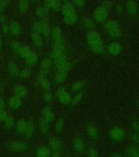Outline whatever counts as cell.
<instances>
[{"label":"cell","mask_w":139,"mask_h":157,"mask_svg":"<svg viewBox=\"0 0 139 157\" xmlns=\"http://www.w3.org/2000/svg\"><path fill=\"white\" fill-rule=\"evenodd\" d=\"M64 22L68 26H73L78 22V16L75 6L70 2L64 3L61 9Z\"/></svg>","instance_id":"6da1fadb"},{"label":"cell","mask_w":139,"mask_h":157,"mask_svg":"<svg viewBox=\"0 0 139 157\" xmlns=\"http://www.w3.org/2000/svg\"><path fill=\"white\" fill-rule=\"evenodd\" d=\"M87 42L91 51L96 54H103L105 50L104 45L100 35L95 31H89L87 34Z\"/></svg>","instance_id":"7a4b0ae2"},{"label":"cell","mask_w":139,"mask_h":157,"mask_svg":"<svg viewBox=\"0 0 139 157\" xmlns=\"http://www.w3.org/2000/svg\"><path fill=\"white\" fill-rule=\"evenodd\" d=\"M104 27L109 36L113 38H119L121 37L122 30L117 20L115 19L107 20L104 22Z\"/></svg>","instance_id":"3957f363"},{"label":"cell","mask_w":139,"mask_h":157,"mask_svg":"<svg viewBox=\"0 0 139 157\" xmlns=\"http://www.w3.org/2000/svg\"><path fill=\"white\" fill-rule=\"evenodd\" d=\"M109 15V10L100 6L96 8L93 13V19L95 22L102 24L107 20Z\"/></svg>","instance_id":"277c9868"},{"label":"cell","mask_w":139,"mask_h":157,"mask_svg":"<svg viewBox=\"0 0 139 157\" xmlns=\"http://www.w3.org/2000/svg\"><path fill=\"white\" fill-rule=\"evenodd\" d=\"M64 47L62 43H54L51 56L54 60L64 56Z\"/></svg>","instance_id":"5b68a950"},{"label":"cell","mask_w":139,"mask_h":157,"mask_svg":"<svg viewBox=\"0 0 139 157\" xmlns=\"http://www.w3.org/2000/svg\"><path fill=\"white\" fill-rule=\"evenodd\" d=\"M125 10L127 13L131 17H134L139 11L138 4L135 0H127L126 3Z\"/></svg>","instance_id":"8992f818"},{"label":"cell","mask_w":139,"mask_h":157,"mask_svg":"<svg viewBox=\"0 0 139 157\" xmlns=\"http://www.w3.org/2000/svg\"><path fill=\"white\" fill-rule=\"evenodd\" d=\"M57 68L58 69V71L66 73L68 71L70 68V64L68 63L65 57L63 56L59 57L58 59L54 60Z\"/></svg>","instance_id":"52a82bcc"},{"label":"cell","mask_w":139,"mask_h":157,"mask_svg":"<svg viewBox=\"0 0 139 157\" xmlns=\"http://www.w3.org/2000/svg\"><path fill=\"white\" fill-rule=\"evenodd\" d=\"M107 50L110 55L112 56H116L122 52V45L119 42H111L108 45Z\"/></svg>","instance_id":"ba28073f"},{"label":"cell","mask_w":139,"mask_h":157,"mask_svg":"<svg viewBox=\"0 0 139 157\" xmlns=\"http://www.w3.org/2000/svg\"><path fill=\"white\" fill-rule=\"evenodd\" d=\"M45 3L47 9H51L54 11L61 10L63 6L60 0H45Z\"/></svg>","instance_id":"9c48e42d"},{"label":"cell","mask_w":139,"mask_h":157,"mask_svg":"<svg viewBox=\"0 0 139 157\" xmlns=\"http://www.w3.org/2000/svg\"><path fill=\"white\" fill-rule=\"evenodd\" d=\"M110 136L114 141H120L125 137V132L121 128H114L111 131Z\"/></svg>","instance_id":"30bf717a"},{"label":"cell","mask_w":139,"mask_h":157,"mask_svg":"<svg viewBox=\"0 0 139 157\" xmlns=\"http://www.w3.org/2000/svg\"><path fill=\"white\" fill-rule=\"evenodd\" d=\"M27 148V144L24 141H15L12 142L10 145V148L13 151H23L26 150Z\"/></svg>","instance_id":"8fae6325"},{"label":"cell","mask_w":139,"mask_h":157,"mask_svg":"<svg viewBox=\"0 0 139 157\" xmlns=\"http://www.w3.org/2000/svg\"><path fill=\"white\" fill-rule=\"evenodd\" d=\"M57 97L61 103L67 104L71 101V98L70 94L66 92L64 89H60L57 92Z\"/></svg>","instance_id":"7c38bea8"},{"label":"cell","mask_w":139,"mask_h":157,"mask_svg":"<svg viewBox=\"0 0 139 157\" xmlns=\"http://www.w3.org/2000/svg\"><path fill=\"white\" fill-rule=\"evenodd\" d=\"M51 34L55 43H62L63 42V34L60 27L58 26L53 28L52 29Z\"/></svg>","instance_id":"4fadbf2b"},{"label":"cell","mask_w":139,"mask_h":157,"mask_svg":"<svg viewBox=\"0 0 139 157\" xmlns=\"http://www.w3.org/2000/svg\"><path fill=\"white\" fill-rule=\"evenodd\" d=\"M13 91L15 96H17L20 98H24L27 95V90L22 85H16L14 87Z\"/></svg>","instance_id":"5bb4252c"},{"label":"cell","mask_w":139,"mask_h":157,"mask_svg":"<svg viewBox=\"0 0 139 157\" xmlns=\"http://www.w3.org/2000/svg\"><path fill=\"white\" fill-rule=\"evenodd\" d=\"M42 33L45 37H49V35L51 34L52 30L48 20L46 17H44L42 20Z\"/></svg>","instance_id":"9a60e30c"},{"label":"cell","mask_w":139,"mask_h":157,"mask_svg":"<svg viewBox=\"0 0 139 157\" xmlns=\"http://www.w3.org/2000/svg\"><path fill=\"white\" fill-rule=\"evenodd\" d=\"M10 31L13 36H17L21 33L22 28L21 25L17 21H13L10 25Z\"/></svg>","instance_id":"2e32d148"},{"label":"cell","mask_w":139,"mask_h":157,"mask_svg":"<svg viewBox=\"0 0 139 157\" xmlns=\"http://www.w3.org/2000/svg\"><path fill=\"white\" fill-rule=\"evenodd\" d=\"M8 105L10 108L12 109H17L22 105L21 98L17 96H13L8 101Z\"/></svg>","instance_id":"e0dca14e"},{"label":"cell","mask_w":139,"mask_h":157,"mask_svg":"<svg viewBox=\"0 0 139 157\" xmlns=\"http://www.w3.org/2000/svg\"><path fill=\"white\" fill-rule=\"evenodd\" d=\"M29 3L28 0H19L17 7L21 14H25L29 9Z\"/></svg>","instance_id":"ac0fdd59"},{"label":"cell","mask_w":139,"mask_h":157,"mask_svg":"<svg viewBox=\"0 0 139 157\" xmlns=\"http://www.w3.org/2000/svg\"><path fill=\"white\" fill-rule=\"evenodd\" d=\"M24 59L29 66H34L38 61V56L36 53L31 52L27 57L24 58Z\"/></svg>","instance_id":"d6986e66"},{"label":"cell","mask_w":139,"mask_h":157,"mask_svg":"<svg viewBox=\"0 0 139 157\" xmlns=\"http://www.w3.org/2000/svg\"><path fill=\"white\" fill-rule=\"evenodd\" d=\"M95 21L91 19L90 17H84L82 20V24L84 27L86 28V29H88L89 31H92L93 30L94 28L95 27Z\"/></svg>","instance_id":"ffe728a7"},{"label":"cell","mask_w":139,"mask_h":157,"mask_svg":"<svg viewBox=\"0 0 139 157\" xmlns=\"http://www.w3.org/2000/svg\"><path fill=\"white\" fill-rule=\"evenodd\" d=\"M42 115L44 119H45L48 122H51L54 118L53 113L52 112L51 109L49 107L44 109V110H42Z\"/></svg>","instance_id":"44dd1931"},{"label":"cell","mask_w":139,"mask_h":157,"mask_svg":"<svg viewBox=\"0 0 139 157\" xmlns=\"http://www.w3.org/2000/svg\"><path fill=\"white\" fill-rule=\"evenodd\" d=\"M49 145L52 150L55 152H58L60 148V144L56 138L53 137L49 140Z\"/></svg>","instance_id":"7402d4cb"},{"label":"cell","mask_w":139,"mask_h":157,"mask_svg":"<svg viewBox=\"0 0 139 157\" xmlns=\"http://www.w3.org/2000/svg\"><path fill=\"white\" fill-rule=\"evenodd\" d=\"M31 52V50L29 47H28L27 45H22L16 54H18L21 57L24 59L26 57H27L29 55Z\"/></svg>","instance_id":"603a6c76"},{"label":"cell","mask_w":139,"mask_h":157,"mask_svg":"<svg viewBox=\"0 0 139 157\" xmlns=\"http://www.w3.org/2000/svg\"><path fill=\"white\" fill-rule=\"evenodd\" d=\"M31 38L33 44L36 47L40 48L42 45V39L39 34H37L35 33H33L31 36Z\"/></svg>","instance_id":"cb8c5ba5"},{"label":"cell","mask_w":139,"mask_h":157,"mask_svg":"<svg viewBox=\"0 0 139 157\" xmlns=\"http://www.w3.org/2000/svg\"><path fill=\"white\" fill-rule=\"evenodd\" d=\"M74 147L77 152L82 153L84 149V145L83 141L80 138H76L74 141Z\"/></svg>","instance_id":"d4e9b609"},{"label":"cell","mask_w":139,"mask_h":157,"mask_svg":"<svg viewBox=\"0 0 139 157\" xmlns=\"http://www.w3.org/2000/svg\"><path fill=\"white\" fill-rule=\"evenodd\" d=\"M36 154L38 157H49L50 155V151L48 148L42 146V147H40L38 149Z\"/></svg>","instance_id":"484cf974"},{"label":"cell","mask_w":139,"mask_h":157,"mask_svg":"<svg viewBox=\"0 0 139 157\" xmlns=\"http://www.w3.org/2000/svg\"><path fill=\"white\" fill-rule=\"evenodd\" d=\"M8 69L10 74L12 76H17L19 74V69L14 62L10 61L8 63Z\"/></svg>","instance_id":"4316f807"},{"label":"cell","mask_w":139,"mask_h":157,"mask_svg":"<svg viewBox=\"0 0 139 157\" xmlns=\"http://www.w3.org/2000/svg\"><path fill=\"white\" fill-rule=\"evenodd\" d=\"M88 134L93 139H97L98 136V132L96 128L93 125H90L88 127Z\"/></svg>","instance_id":"83f0119b"},{"label":"cell","mask_w":139,"mask_h":157,"mask_svg":"<svg viewBox=\"0 0 139 157\" xmlns=\"http://www.w3.org/2000/svg\"><path fill=\"white\" fill-rule=\"evenodd\" d=\"M28 122L24 120H20L16 124V128L17 132H24L26 127H27Z\"/></svg>","instance_id":"f1b7e54d"},{"label":"cell","mask_w":139,"mask_h":157,"mask_svg":"<svg viewBox=\"0 0 139 157\" xmlns=\"http://www.w3.org/2000/svg\"><path fill=\"white\" fill-rule=\"evenodd\" d=\"M39 80L42 88H44L45 90H46V91H49L50 90L51 84L47 79L45 78L44 75H41L39 78Z\"/></svg>","instance_id":"f546056e"},{"label":"cell","mask_w":139,"mask_h":157,"mask_svg":"<svg viewBox=\"0 0 139 157\" xmlns=\"http://www.w3.org/2000/svg\"><path fill=\"white\" fill-rule=\"evenodd\" d=\"M39 127L42 133H46L49 131V122L44 118H42L39 122Z\"/></svg>","instance_id":"4dcf8cb0"},{"label":"cell","mask_w":139,"mask_h":157,"mask_svg":"<svg viewBox=\"0 0 139 157\" xmlns=\"http://www.w3.org/2000/svg\"><path fill=\"white\" fill-rule=\"evenodd\" d=\"M34 126L33 123L32 122H28L27 127L24 132L25 134L26 135L27 137H31L34 133Z\"/></svg>","instance_id":"1f68e13d"},{"label":"cell","mask_w":139,"mask_h":157,"mask_svg":"<svg viewBox=\"0 0 139 157\" xmlns=\"http://www.w3.org/2000/svg\"><path fill=\"white\" fill-rule=\"evenodd\" d=\"M32 29L33 33L37 34H40L42 32V22L36 21L34 22L32 26Z\"/></svg>","instance_id":"d6a6232c"},{"label":"cell","mask_w":139,"mask_h":157,"mask_svg":"<svg viewBox=\"0 0 139 157\" xmlns=\"http://www.w3.org/2000/svg\"><path fill=\"white\" fill-rule=\"evenodd\" d=\"M52 65V62L51 60L48 58H46V59H42V61L41 62V63H40L41 67L44 69H47L51 68Z\"/></svg>","instance_id":"836d02e7"},{"label":"cell","mask_w":139,"mask_h":157,"mask_svg":"<svg viewBox=\"0 0 139 157\" xmlns=\"http://www.w3.org/2000/svg\"><path fill=\"white\" fill-rule=\"evenodd\" d=\"M5 127L8 128V129L12 128L14 125V119L12 116H8V117L5 119Z\"/></svg>","instance_id":"e575fe53"},{"label":"cell","mask_w":139,"mask_h":157,"mask_svg":"<svg viewBox=\"0 0 139 157\" xmlns=\"http://www.w3.org/2000/svg\"><path fill=\"white\" fill-rule=\"evenodd\" d=\"M66 73L64 72L58 71L56 76V81L58 83H61L63 82L66 79Z\"/></svg>","instance_id":"d590c367"},{"label":"cell","mask_w":139,"mask_h":157,"mask_svg":"<svg viewBox=\"0 0 139 157\" xmlns=\"http://www.w3.org/2000/svg\"><path fill=\"white\" fill-rule=\"evenodd\" d=\"M35 14L38 17L43 19L45 17V15L46 14V9L42 7H38L35 10Z\"/></svg>","instance_id":"8d00e7d4"},{"label":"cell","mask_w":139,"mask_h":157,"mask_svg":"<svg viewBox=\"0 0 139 157\" xmlns=\"http://www.w3.org/2000/svg\"><path fill=\"white\" fill-rule=\"evenodd\" d=\"M125 7L123 6V5H122L121 3H117L115 7V11L116 14L118 15H121L123 14V13L125 11Z\"/></svg>","instance_id":"74e56055"},{"label":"cell","mask_w":139,"mask_h":157,"mask_svg":"<svg viewBox=\"0 0 139 157\" xmlns=\"http://www.w3.org/2000/svg\"><path fill=\"white\" fill-rule=\"evenodd\" d=\"M64 127V121L62 118H60L58 120L56 124V131L57 133H60L63 130Z\"/></svg>","instance_id":"f35d334b"},{"label":"cell","mask_w":139,"mask_h":157,"mask_svg":"<svg viewBox=\"0 0 139 157\" xmlns=\"http://www.w3.org/2000/svg\"><path fill=\"white\" fill-rule=\"evenodd\" d=\"M21 45H22L19 42L14 41V42H12V43L10 44V48L13 52L17 53V52L19 51V50L20 48V47H21Z\"/></svg>","instance_id":"ab89813d"},{"label":"cell","mask_w":139,"mask_h":157,"mask_svg":"<svg viewBox=\"0 0 139 157\" xmlns=\"http://www.w3.org/2000/svg\"><path fill=\"white\" fill-rule=\"evenodd\" d=\"M43 99L45 102L47 103H51L53 99V97L51 93H49L47 91L44 93Z\"/></svg>","instance_id":"60d3db41"},{"label":"cell","mask_w":139,"mask_h":157,"mask_svg":"<svg viewBox=\"0 0 139 157\" xmlns=\"http://www.w3.org/2000/svg\"><path fill=\"white\" fill-rule=\"evenodd\" d=\"M9 3V0H0V12H3Z\"/></svg>","instance_id":"b9f144b4"},{"label":"cell","mask_w":139,"mask_h":157,"mask_svg":"<svg viewBox=\"0 0 139 157\" xmlns=\"http://www.w3.org/2000/svg\"><path fill=\"white\" fill-rule=\"evenodd\" d=\"M127 153L130 156H139V151L136 148H131L128 151Z\"/></svg>","instance_id":"7bdbcfd3"},{"label":"cell","mask_w":139,"mask_h":157,"mask_svg":"<svg viewBox=\"0 0 139 157\" xmlns=\"http://www.w3.org/2000/svg\"><path fill=\"white\" fill-rule=\"evenodd\" d=\"M72 2L75 7H82L85 4L86 0H72Z\"/></svg>","instance_id":"ee69618b"},{"label":"cell","mask_w":139,"mask_h":157,"mask_svg":"<svg viewBox=\"0 0 139 157\" xmlns=\"http://www.w3.org/2000/svg\"><path fill=\"white\" fill-rule=\"evenodd\" d=\"M83 85H83L82 82L79 81V82H77L74 83L72 88L73 91H78V90H79L80 89L83 87Z\"/></svg>","instance_id":"f6af8a7d"},{"label":"cell","mask_w":139,"mask_h":157,"mask_svg":"<svg viewBox=\"0 0 139 157\" xmlns=\"http://www.w3.org/2000/svg\"><path fill=\"white\" fill-rule=\"evenodd\" d=\"M31 72L28 69L22 70L21 72V73H20L21 76L22 77V78H29V76H31Z\"/></svg>","instance_id":"bcb514c9"},{"label":"cell","mask_w":139,"mask_h":157,"mask_svg":"<svg viewBox=\"0 0 139 157\" xmlns=\"http://www.w3.org/2000/svg\"><path fill=\"white\" fill-rule=\"evenodd\" d=\"M101 6H102L103 7L105 8L107 10H110V8L112 7V3L110 2L109 0H104V1H103L102 3Z\"/></svg>","instance_id":"7dc6e473"},{"label":"cell","mask_w":139,"mask_h":157,"mask_svg":"<svg viewBox=\"0 0 139 157\" xmlns=\"http://www.w3.org/2000/svg\"><path fill=\"white\" fill-rule=\"evenodd\" d=\"M82 96V95L81 93H78L71 99V102L73 104H77L81 100Z\"/></svg>","instance_id":"c3c4849f"},{"label":"cell","mask_w":139,"mask_h":157,"mask_svg":"<svg viewBox=\"0 0 139 157\" xmlns=\"http://www.w3.org/2000/svg\"><path fill=\"white\" fill-rule=\"evenodd\" d=\"M7 117V113H6L5 111L3 110L0 111V121H5Z\"/></svg>","instance_id":"681fc988"},{"label":"cell","mask_w":139,"mask_h":157,"mask_svg":"<svg viewBox=\"0 0 139 157\" xmlns=\"http://www.w3.org/2000/svg\"><path fill=\"white\" fill-rule=\"evenodd\" d=\"M1 29H2L3 32L5 33H8L10 31L9 27L6 24H5H5H3L2 25V27H1Z\"/></svg>","instance_id":"f907efd6"},{"label":"cell","mask_w":139,"mask_h":157,"mask_svg":"<svg viewBox=\"0 0 139 157\" xmlns=\"http://www.w3.org/2000/svg\"><path fill=\"white\" fill-rule=\"evenodd\" d=\"M132 139L135 143L139 144V134L137 133L133 134L132 135Z\"/></svg>","instance_id":"816d5d0a"},{"label":"cell","mask_w":139,"mask_h":157,"mask_svg":"<svg viewBox=\"0 0 139 157\" xmlns=\"http://www.w3.org/2000/svg\"><path fill=\"white\" fill-rule=\"evenodd\" d=\"M132 127L134 128V130H139V122H137V121H136L135 122H134L133 123V127Z\"/></svg>","instance_id":"f5cc1de1"},{"label":"cell","mask_w":139,"mask_h":157,"mask_svg":"<svg viewBox=\"0 0 139 157\" xmlns=\"http://www.w3.org/2000/svg\"><path fill=\"white\" fill-rule=\"evenodd\" d=\"M5 104L2 99H0V111L3 110L5 108Z\"/></svg>","instance_id":"db71d44e"},{"label":"cell","mask_w":139,"mask_h":157,"mask_svg":"<svg viewBox=\"0 0 139 157\" xmlns=\"http://www.w3.org/2000/svg\"><path fill=\"white\" fill-rule=\"evenodd\" d=\"M6 21V17L3 15H0V22L5 24Z\"/></svg>","instance_id":"11a10c76"},{"label":"cell","mask_w":139,"mask_h":157,"mask_svg":"<svg viewBox=\"0 0 139 157\" xmlns=\"http://www.w3.org/2000/svg\"><path fill=\"white\" fill-rule=\"evenodd\" d=\"M89 155L90 156H95L96 155V152L95 150H91L90 152H89Z\"/></svg>","instance_id":"9f6ffc18"},{"label":"cell","mask_w":139,"mask_h":157,"mask_svg":"<svg viewBox=\"0 0 139 157\" xmlns=\"http://www.w3.org/2000/svg\"><path fill=\"white\" fill-rule=\"evenodd\" d=\"M2 38H1V36L0 34V47H2Z\"/></svg>","instance_id":"6f0895ef"},{"label":"cell","mask_w":139,"mask_h":157,"mask_svg":"<svg viewBox=\"0 0 139 157\" xmlns=\"http://www.w3.org/2000/svg\"><path fill=\"white\" fill-rule=\"evenodd\" d=\"M61 2H68V0H60Z\"/></svg>","instance_id":"680465c9"},{"label":"cell","mask_w":139,"mask_h":157,"mask_svg":"<svg viewBox=\"0 0 139 157\" xmlns=\"http://www.w3.org/2000/svg\"></svg>","instance_id":"91938a15"}]
</instances>
